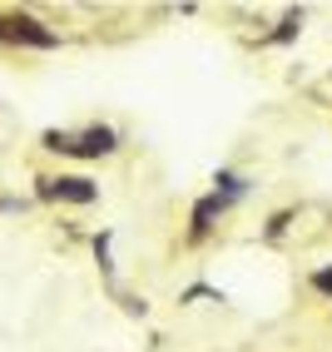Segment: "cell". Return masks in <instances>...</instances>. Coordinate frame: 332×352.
<instances>
[{"label":"cell","mask_w":332,"mask_h":352,"mask_svg":"<svg viewBox=\"0 0 332 352\" xmlns=\"http://www.w3.org/2000/svg\"><path fill=\"white\" fill-rule=\"evenodd\" d=\"M40 199H69V204H94L100 189H94L89 179L69 174V179H40Z\"/></svg>","instance_id":"6da1fadb"},{"label":"cell","mask_w":332,"mask_h":352,"mask_svg":"<svg viewBox=\"0 0 332 352\" xmlns=\"http://www.w3.org/2000/svg\"><path fill=\"white\" fill-rule=\"evenodd\" d=\"M0 40H25V45H55L60 35L55 30H45L35 15H10L5 25H0Z\"/></svg>","instance_id":"7a4b0ae2"},{"label":"cell","mask_w":332,"mask_h":352,"mask_svg":"<svg viewBox=\"0 0 332 352\" xmlns=\"http://www.w3.org/2000/svg\"><path fill=\"white\" fill-rule=\"evenodd\" d=\"M75 154H114V129H85L80 139H75Z\"/></svg>","instance_id":"3957f363"},{"label":"cell","mask_w":332,"mask_h":352,"mask_svg":"<svg viewBox=\"0 0 332 352\" xmlns=\"http://www.w3.org/2000/svg\"><path fill=\"white\" fill-rule=\"evenodd\" d=\"M213 214H223V199H219V194H208V199H203V204L194 208V233H203Z\"/></svg>","instance_id":"277c9868"},{"label":"cell","mask_w":332,"mask_h":352,"mask_svg":"<svg viewBox=\"0 0 332 352\" xmlns=\"http://www.w3.org/2000/svg\"><path fill=\"white\" fill-rule=\"evenodd\" d=\"M45 149H60V154H75V139H69V134H45Z\"/></svg>","instance_id":"5b68a950"},{"label":"cell","mask_w":332,"mask_h":352,"mask_svg":"<svg viewBox=\"0 0 332 352\" xmlns=\"http://www.w3.org/2000/svg\"><path fill=\"white\" fill-rule=\"evenodd\" d=\"M313 283H318V293H332V268H322V273L313 278Z\"/></svg>","instance_id":"8992f818"}]
</instances>
